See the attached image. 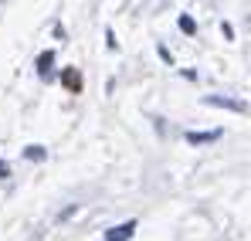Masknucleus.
Here are the masks:
<instances>
[{"label": "nucleus", "instance_id": "3", "mask_svg": "<svg viewBox=\"0 0 251 241\" xmlns=\"http://www.w3.org/2000/svg\"><path fill=\"white\" fill-rule=\"evenodd\" d=\"M210 139H221V129H210V133H187V143H190V146L210 143Z\"/></svg>", "mask_w": 251, "mask_h": 241}, {"label": "nucleus", "instance_id": "4", "mask_svg": "<svg viewBox=\"0 0 251 241\" xmlns=\"http://www.w3.org/2000/svg\"><path fill=\"white\" fill-rule=\"evenodd\" d=\"M51 65H54V51H44L41 58H38V75H41V79L51 75Z\"/></svg>", "mask_w": 251, "mask_h": 241}, {"label": "nucleus", "instance_id": "1", "mask_svg": "<svg viewBox=\"0 0 251 241\" xmlns=\"http://www.w3.org/2000/svg\"><path fill=\"white\" fill-rule=\"evenodd\" d=\"M132 231H136L132 221H129V224H116L112 231H105V241H129V238H132Z\"/></svg>", "mask_w": 251, "mask_h": 241}, {"label": "nucleus", "instance_id": "6", "mask_svg": "<svg viewBox=\"0 0 251 241\" xmlns=\"http://www.w3.org/2000/svg\"><path fill=\"white\" fill-rule=\"evenodd\" d=\"M24 157H27V160H44V150H41V146H27Z\"/></svg>", "mask_w": 251, "mask_h": 241}, {"label": "nucleus", "instance_id": "5", "mask_svg": "<svg viewBox=\"0 0 251 241\" xmlns=\"http://www.w3.org/2000/svg\"><path fill=\"white\" fill-rule=\"evenodd\" d=\"M180 31H187V34H194V31H197V24H194V17H187V14H183V17H180Z\"/></svg>", "mask_w": 251, "mask_h": 241}, {"label": "nucleus", "instance_id": "2", "mask_svg": "<svg viewBox=\"0 0 251 241\" xmlns=\"http://www.w3.org/2000/svg\"><path fill=\"white\" fill-rule=\"evenodd\" d=\"M61 85H65L68 92H82V75H78L75 68H65V72H61Z\"/></svg>", "mask_w": 251, "mask_h": 241}]
</instances>
